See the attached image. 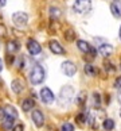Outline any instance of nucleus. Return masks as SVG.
<instances>
[{"label": "nucleus", "mask_w": 121, "mask_h": 131, "mask_svg": "<svg viewBox=\"0 0 121 131\" xmlns=\"http://www.w3.org/2000/svg\"><path fill=\"white\" fill-rule=\"evenodd\" d=\"M45 77H46V72L43 69V66L39 64H35L31 68V72H30V81L32 85H39L45 81Z\"/></svg>", "instance_id": "f257e3e1"}, {"label": "nucleus", "mask_w": 121, "mask_h": 131, "mask_svg": "<svg viewBox=\"0 0 121 131\" xmlns=\"http://www.w3.org/2000/svg\"><path fill=\"white\" fill-rule=\"evenodd\" d=\"M74 95H75V92H74V88H73V86H70V85L63 86L59 92V103H61V105H69L73 101V99H74Z\"/></svg>", "instance_id": "f03ea898"}, {"label": "nucleus", "mask_w": 121, "mask_h": 131, "mask_svg": "<svg viewBox=\"0 0 121 131\" xmlns=\"http://www.w3.org/2000/svg\"><path fill=\"white\" fill-rule=\"evenodd\" d=\"M73 8L77 14H88L91 9V2L90 0H75Z\"/></svg>", "instance_id": "7ed1b4c3"}, {"label": "nucleus", "mask_w": 121, "mask_h": 131, "mask_svg": "<svg viewBox=\"0 0 121 131\" xmlns=\"http://www.w3.org/2000/svg\"><path fill=\"white\" fill-rule=\"evenodd\" d=\"M12 22H14V25L18 26V27H24L28 23V15L26 12L18 11L12 15Z\"/></svg>", "instance_id": "20e7f679"}, {"label": "nucleus", "mask_w": 121, "mask_h": 131, "mask_svg": "<svg viewBox=\"0 0 121 131\" xmlns=\"http://www.w3.org/2000/svg\"><path fill=\"white\" fill-rule=\"evenodd\" d=\"M41 100L43 101L45 104H52L55 100V96L52 93V91L50 88H47V86H43L41 89Z\"/></svg>", "instance_id": "39448f33"}, {"label": "nucleus", "mask_w": 121, "mask_h": 131, "mask_svg": "<svg viewBox=\"0 0 121 131\" xmlns=\"http://www.w3.org/2000/svg\"><path fill=\"white\" fill-rule=\"evenodd\" d=\"M27 50L31 56H38L42 53V46H41V43L35 39H28L27 41Z\"/></svg>", "instance_id": "423d86ee"}, {"label": "nucleus", "mask_w": 121, "mask_h": 131, "mask_svg": "<svg viewBox=\"0 0 121 131\" xmlns=\"http://www.w3.org/2000/svg\"><path fill=\"white\" fill-rule=\"evenodd\" d=\"M61 69L62 72H63V74L66 76H74L77 73V66L74 62H71V61H65V62H62V65H61Z\"/></svg>", "instance_id": "0eeeda50"}, {"label": "nucleus", "mask_w": 121, "mask_h": 131, "mask_svg": "<svg viewBox=\"0 0 121 131\" xmlns=\"http://www.w3.org/2000/svg\"><path fill=\"white\" fill-rule=\"evenodd\" d=\"M31 118H32V122L35 123L36 127H42L45 124V116H43V112L41 110H34L31 114Z\"/></svg>", "instance_id": "6e6552de"}, {"label": "nucleus", "mask_w": 121, "mask_h": 131, "mask_svg": "<svg viewBox=\"0 0 121 131\" xmlns=\"http://www.w3.org/2000/svg\"><path fill=\"white\" fill-rule=\"evenodd\" d=\"M77 46H78V49H79V51H82V53H85V54H90L91 56H94L96 54V50L91 47L90 45L86 41H82V39H79V41H77Z\"/></svg>", "instance_id": "1a4fd4ad"}, {"label": "nucleus", "mask_w": 121, "mask_h": 131, "mask_svg": "<svg viewBox=\"0 0 121 131\" xmlns=\"http://www.w3.org/2000/svg\"><path fill=\"white\" fill-rule=\"evenodd\" d=\"M48 47H50V51L54 53V54H63L65 53V49L62 47V45L55 39H51L48 42Z\"/></svg>", "instance_id": "9d476101"}, {"label": "nucleus", "mask_w": 121, "mask_h": 131, "mask_svg": "<svg viewBox=\"0 0 121 131\" xmlns=\"http://www.w3.org/2000/svg\"><path fill=\"white\" fill-rule=\"evenodd\" d=\"M112 53H113V46L109 45V43H102V45L98 46V54L100 56L106 58V57L112 56Z\"/></svg>", "instance_id": "9b49d317"}, {"label": "nucleus", "mask_w": 121, "mask_h": 131, "mask_svg": "<svg viewBox=\"0 0 121 131\" xmlns=\"http://www.w3.org/2000/svg\"><path fill=\"white\" fill-rule=\"evenodd\" d=\"M35 107V101L32 99H24L22 101V110L24 112H28V111H32V108Z\"/></svg>", "instance_id": "f8f14e48"}, {"label": "nucleus", "mask_w": 121, "mask_h": 131, "mask_svg": "<svg viewBox=\"0 0 121 131\" xmlns=\"http://www.w3.org/2000/svg\"><path fill=\"white\" fill-rule=\"evenodd\" d=\"M11 88H12V91L15 92V93H20V92L24 89V85H23L22 80L15 79V80H14V81L11 82Z\"/></svg>", "instance_id": "ddd939ff"}, {"label": "nucleus", "mask_w": 121, "mask_h": 131, "mask_svg": "<svg viewBox=\"0 0 121 131\" xmlns=\"http://www.w3.org/2000/svg\"><path fill=\"white\" fill-rule=\"evenodd\" d=\"M4 112H6V116H8V118H12V119L18 118V111H16L15 107H12V105L4 107Z\"/></svg>", "instance_id": "4468645a"}, {"label": "nucleus", "mask_w": 121, "mask_h": 131, "mask_svg": "<svg viewBox=\"0 0 121 131\" xmlns=\"http://www.w3.org/2000/svg\"><path fill=\"white\" fill-rule=\"evenodd\" d=\"M19 50V43L15 41V39H11L7 42V51L11 53V54H14V53H16Z\"/></svg>", "instance_id": "2eb2a0df"}, {"label": "nucleus", "mask_w": 121, "mask_h": 131, "mask_svg": "<svg viewBox=\"0 0 121 131\" xmlns=\"http://www.w3.org/2000/svg\"><path fill=\"white\" fill-rule=\"evenodd\" d=\"M110 12L113 14L114 18H121V8L118 7L117 3H112V4H110Z\"/></svg>", "instance_id": "dca6fc26"}, {"label": "nucleus", "mask_w": 121, "mask_h": 131, "mask_svg": "<svg viewBox=\"0 0 121 131\" xmlns=\"http://www.w3.org/2000/svg\"><path fill=\"white\" fill-rule=\"evenodd\" d=\"M62 15V11L58 7H50V16L51 19H54V20H57V19H59Z\"/></svg>", "instance_id": "f3484780"}, {"label": "nucleus", "mask_w": 121, "mask_h": 131, "mask_svg": "<svg viewBox=\"0 0 121 131\" xmlns=\"http://www.w3.org/2000/svg\"><path fill=\"white\" fill-rule=\"evenodd\" d=\"M14 122H15V119L8 118V116H4V119H3V127L9 130L11 127H14Z\"/></svg>", "instance_id": "a211bd4d"}, {"label": "nucleus", "mask_w": 121, "mask_h": 131, "mask_svg": "<svg viewBox=\"0 0 121 131\" xmlns=\"http://www.w3.org/2000/svg\"><path fill=\"white\" fill-rule=\"evenodd\" d=\"M84 70H85V73L88 76H96L97 74V69L93 65H90V64H86L85 68H84Z\"/></svg>", "instance_id": "6ab92c4d"}, {"label": "nucleus", "mask_w": 121, "mask_h": 131, "mask_svg": "<svg viewBox=\"0 0 121 131\" xmlns=\"http://www.w3.org/2000/svg\"><path fill=\"white\" fill-rule=\"evenodd\" d=\"M102 127L105 131H112L114 128V122L112 119H105L104 123H102Z\"/></svg>", "instance_id": "aec40b11"}, {"label": "nucleus", "mask_w": 121, "mask_h": 131, "mask_svg": "<svg viewBox=\"0 0 121 131\" xmlns=\"http://www.w3.org/2000/svg\"><path fill=\"white\" fill-rule=\"evenodd\" d=\"M65 38H66V41H69V42L74 41V39H75V32H74V30H71V28L66 30V31H65Z\"/></svg>", "instance_id": "412c9836"}, {"label": "nucleus", "mask_w": 121, "mask_h": 131, "mask_svg": "<svg viewBox=\"0 0 121 131\" xmlns=\"http://www.w3.org/2000/svg\"><path fill=\"white\" fill-rule=\"evenodd\" d=\"M93 105L94 107H100L101 105V96H100V93H97V92L93 93Z\"/></svg>", "instance_id": "4be33fe9"}, {"label": "nucleus", "mask_w": 121, "mask_h": 131, "mask_svg": "<svg viewBox=\"0 0 121 131\" xmlns=\"http://www.w3.org/2000/svg\"><path fill=\"white\" fill-rule=\"evenodd\" d=\"M75 122L79 123V124L86 123V114H78V115L75 116Z\"/></svg>", "instance_id": "5701e85b"}, {"label": "nucleus", "mask_w": 121, "mask_h": 131, "mask_svg": "<svg viewBox=\"0 0 121 131\" xmlns=\"http://www.w3.org/2000/svg\"><path fill=\"white\" fill-rule=\"evenodd\" d=\"M61 131H74V126H73L71 123H63L61 127Z\"/></svg>", "instance_id": "b1692460"}, {"label": "nucleus", "mask_w": 121, "mask_h": 131, "mask_svg": "<svg viewBox=\"0 0 121 131\" xmlns=\"http://www.w3.org/2000/svg\"><path fill=\"white\" fill-rule=\"evenodd\" d=\"M86 101V96H85V93H79L78 95V97H77V104H79V105H82Z\"/></svg>", "instance_id": "393cba45"}, {"label": "nucleus", "mask_w": 121, "mask_h": 131, "mask_svg": "<svg viewBox=\"0 0 121 131\" xmlns=\"http://www.w3.org/2000/svg\"><path fill=\"white\" fill-rule=\"evenodd\" d=\"M7 35V28L4 25H0V37H6Z\"/></svg>", "instance_id": "a878e982"}, {"label": "nucleus", "mask_w": 121, "mask_h": 131, "mask_svg": "<svg viewBox=\"0 0 121 131\" xmlns=\"http://www.w3.org/2000/svg\"><path fill=\"white\" fill-rule=\"evenodd\" d=\"M12 131H24V126L23 124H16L12 127Z\"/></svg>", "instance_id": "bb28decb"}, {"label": "nucleus", "mask_w": 121, "mask_h": 131, "mask_svg": "<svg viewBox=\"0 0 121 131\" xmlns=\"http://www.w3.org/2000/svg\"><path fill=\"white\" fill-rule=\"evenodd\" d=\"M105 68H106V70L109 69L110 72H113V70H114V66L110 64V62H105Z\"/></svg>", "instance_id": "cd10ccee"}, {"label": "nucleus", "mask_w": 121, "mask_h": 131, "mask_svg": "<svg viewBox=\"0 0 121 131\" xmlns=\"http://www.w3.org/2000/svg\"><path fill=\"white\" fill-rule=\"evenodd\" d=\"M4 116H6L4 108H3V107H0V120H3V119H4Z\"/></svg>", "instance_id": "c85d7f7f"}, {"label": "nucleus", "mask_w": 121, "mask_h": 131, "mask_svg": "<svg viewBox=\"0 0 121 131\" xmlns=\"http://www.w3.org/2000/svg\"><path fill=\"white\" fill-rule=\"evenodd\" d=\"M116 88H121V77H118L117 80H116V84H114Z\"/></svg>", "instance_id": "c756f323"}, {"label": "nucleus", "mask_w": 121, "mask_h": 131, "mask_svg": "<svg viewBox=\"0 0 121 131\" xmlns=\"http://www.w3.org/2000/svg\"><path fill=\"white\" fill-rule=\"evenodd\" d=\"M117 99H118V103L121 104V88H118V93H117Z\"/></svg>", "instance_id": "7c9ffc66"}, {"label": "nucleus", "mask_w": 121, "mask_h": 131, "mask_svg": "<svg viewBox=\"0 0 121 131\" xmlns=\"http://www.w3.org/2000/svg\"><path fill=\"white\" fill-rule=\"evenodd\" d=\"M7 3V0H0V7H4Z\"/></svg>", "instance_id": "2f4dec72"}, {"label": "nucleus", "mask_w": 121, "mask_h": 131, "mask_svg": "<svg viewBox=\"0 0 121 131\" xmlns=\"http://www.w3.org/2000/svg\"><path fill=\"white\" fill-rule=\"evenodd\" d=\"M2 70H3V60L0 58V72H2Z\"/></svg>", "instance_id": "473e14b6"}, {"label": "nucleus", "mask_w": 121, "mask_h": 131, "mask_svg": "<svg viewBox=\"0 0 121 131\" xmlns=\"http://www.w3.org/2000/svg\"><path fill=\"white\" fill-rule=\"evenodd\" d=\"M120 39H121V27H120Z\"/></svg>", "instance_id": "72a5a7b5"}, {"label": "nucleus", "mask_w": 121, "mask_h": 131, "mask_svg": "<svg viewBox=\"0 0 121 131\" xmlns=\"http://www.w3.org/2000/svg\"><path fill=\"white\" fill-rule=\"evenodd\" d=\"M120 116H121V110H120Z\"/></svg>", "instance_id": "f704fd0d"}]
</instances>
